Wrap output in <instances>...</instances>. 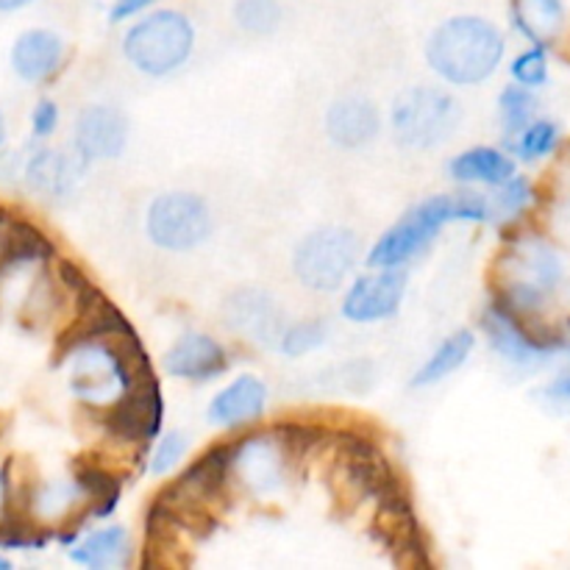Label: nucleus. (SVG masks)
<instances>
[{"instance_id": "15", "label": "nucleus", "mask_w": 570, "mask_h": 570, "mask_svg": "<svg viewBox=\"0 0 570 570\" xmlns=\"http://www.w3.org/2000/svg\"><path fill=\"white\" fill-rule=\"evenodd\" d=\"M83 165H87V161L70 159V156H65L61 150L39 148L37 154L28 156L22 178H26L28 189L42 195V198H65V195L76 187V178Z\"/></svg>"}, {"instance_id": "11", "label": "nucleus", "mask_w": 570, "mask_h": 570, "mask_svg": "<svg viewBox=\"0 0 570 570\" xmlns=\"http://www.w3.org/2000/svg\"><path fill=\"white\" fill-rule=\"evenodd\" d=\"M128 122L115 106H89L76 120V154L83 161L115 159L126 150Z\"/></svg>"}, {"instance_id": "32", "label": "nucleus", "mask_w": 570, "mask_h": 570, "mask_svg": "<svg viewBox=\"0 0 570 570\" xmlns=\"http://www.w3.org/2000/svg\"><path fill=\"white\" fill-rule=\"evenodd\" d=\"M159 0H115L109 9L111 22H126L134 20V17H142L145 11H150Z\"/></svg>"}, {"instance_id": "24", "label": "nucleus", "mask_w": 570, "mask_h": 570, "mask_svg": "<svg viewBox=\"0 0 570 570\" xmlns=\"http://www.w3.org/2000/svg\"><path fill=\"white\" fill-rule=\"evenodd\" d=\"M234 20L254 37H267L282 26L278 0H234Z\"/></svg>"}, {"instance_id": "10", "label": "nucleus", "mask_w": 570, "mask_h": 570, "mask_svg": "<svg viewBox=\"0 0 570 570\" xmlns=\"http://www.w3.org/2000/svg\"><path fill=\"white\" fill-rule=\"evenodd\" d=\"M406 293V273L401 267H379L351 284L343 301V317L351 323L387 321L399 312Z\"/></svg>"}, {"instance_id": "12", "label": "nucleus", "mask_w": 570, "mask_h": 570, "mask_svg": "<svg viewBox=\"0 0 570 570\" xmlns=\"http://www.w3.org/2000/svg\"><path fill=\"white\" fill-rule=\"evenodd\" d=\"M161 365L170 376L204 384L228 371V356L226 348L217 340H212L209 334L189 332L181 340H176V345L167 351Z\"/></svg>"}, {"instance_id": "17", "label": "nucleus", "mask_w": 570, "mask_h": 570, "mask_svg": "<svg viewBox=\"0 0 570 570\" xmlns=\"http://www.w3.org/2000/svg\"><path fill=\"white\" fill-rule=\"evenodd\" d=\"M568 20L566 0H512V22L532 45L549 48Z\"/></svg>"}, {"instance_id": "7", "label": "nucleus", "mask_w": 570, "mask_h": 570, "mask_svg": "<svg viewBox=\"0 0 570 570\" xmlns=\"http://www.w3.org/2000/svg\"><path fill=\"white\" fill-rule=\"evenodd\" d=\"M150 243L165 250H184L198 248L212 234V212L204 198L193 193H165L150 204L148 220Z\"/></svg>"}, {"instance_id": "35", "label": "nucleus", "mask_w": 570, "mask_h": 570, "mask_svg": "<svg viewBox=\"0 0 570 570\" xmlns=\"http://www.w3.org/2000/svg\"><path fill=\"white\" fill-rule=\"evenodd\" d=\"M562 340H566V345H568V351H570V317L566 321V326H562Z\"/></svg>"}, {"instance_id": "18", "label": "nucleus", "mask_w": 570, "mask_h": 570, "mask_svg": "<svg viewBox=\"0 0 570 570\" xmlns=\"http://www.w3.org/2000/svg\"><path fill=\"white\" fill-rule=\"evenodd\" d=\"M449 170L462 184H493V187H499L515 176V161L499 148H471L454 156Z\"/></svg>"}, {"instance_id": "29", "label": "nucleus", "mask_w": 570, "mask_h": 570, "mask_svg": "<svg viewBox=\"0 0 570 570\" xmlns=\"http://www.w3.org/2000/svg\"><path fill=\"white\" fill-rule=\"evenodd\" d=\"M184 454H187V438L178 432L165 434V438L156 443L154 454H150V473H154V476H165L167 471H173V468L184 460Z\"/></svg>"}, {"instance_id": "19", "label": "nucleus", "mask_w": 570, "mask_h": 570, "mask_svg": "<svg viewBox=\"0 0 570 570\" xmlns=\"http://www.w3.org/2000/svg\"><path fill=\"white\" fill-rule=\"evenodd\" d=\"M228 323L248 337L273 340V334L278 332V309L267 295L245 289L228 304Z\"/></svg>"}, {"instance_id": "21", "label": "nucleus", "mask_w": 570, "mask_h": 570, "mask_svg": "<svg viewBox=\"0 0 570 570\" xmlns=\"http://www.w3.org/2000/svg\"><path fill=\"white\" fill-rule=\"evenodd\" d=\"M128 532L122 527H106L83 538L76 549H70V560L87 568H115L126 562Z\"/></svg>"}, {"instance_id": "37", "label": "nucleus", "mask_w": 570, "mask_h": 570, "mask_svg": "<svg viewBox=\"0 0 570 570\" xmlns=\"http://www.w3.org/2000/svg\"><path fill=\"white\" fill-rule=\"evenodd\" d=\"M0 570H11V562L3 560V557H0Z\"/></svg>"}, {"instance_id": "36", "label": "nucleus", "mask_w": 570, "mask_h": 570, "mask_svg": "<svg viewBox=\"0 0 570 570\" xmlns=\"http://www.w3.org/2000/svg\"><path fill=\"white\" fill-rule=\"evenodd\" d=\"M6 142V120H3V111H0V148Z\"/></svg>"}, {"instance_id": "1", "label": "nucleus", "mask_w": 570, "mask_h": 570, "mask_svg": "<svg viewBox=\"0 0 570 570\" xmlns=\"http://www.w3.org/2000/svg\"><path fill=\"white\" fill-rule=\"evenodd\" d=\"M504 48L499 26L476 14H456L432 31L426 61L443 81L454 87H476L499 70Z\"/></svg>"}, {"instance_id": "30", "label": "nucleus", "mask_w": 570, "mask_h": 570, "mask_svg": "<svg viewBox=\"0 0 570 570\" xmlns=\"http://www.w3.org/2000/svg\"><path fill=\"white\" fill-rule=\"evenodd\" d=\"M56 126H59V106H56L50 98H42L31 111L33 137H39V139L50 137V134L56 131Z\"/></svg>"}, {"instance_id": "4", "label": "nucleus", "mask_w": 570, "mask_h": 570, "mask_svg": "<svg viewBox=\"0 0 570 570\" xmlns=\"http://www.w3.org/2000/svg\"><path fill=\"white\" fill-rule=\"evenodd\" d=\"M507 282L499 301L518 312L521 317H538L549 304V295L562 282V259L549 243L538 237H527L512 243L504 256Z\"/></svg>"}, {"instance_id": "2", "label": "nucleus", "mask_w": 570, "mask_h": 570, "mask_svg": "<svg viewBox=\"0 0 570 570\" xmlns=\"http://www.w3.org/2000/svg\"><path fill=\"white\" fill-rule=\"evenodd\" d=\"M493 217L490 200L476 193H456V195H438L423 204L412 206L395 226L379 237L367 254L371 267H404L412 256L421 254L434 234L454 220L484 223Z\"/></svg>"}, {"instance_id": "23", "label": "nucleus", "mask_w": 570, "mask_h": 570, "mask_svg": "<svg viewBox=\"0 0 570 570\" xmlns=\"http://www.w3.org/2000/svg\"><path fill=\"white\" fill-rule=\"evenodd\" d=\"M501 126H504L507 137H515L518 131L529 126L538 117V100H534L532 89L521 87V83H510L499 98Z\"/></svg>"}, {"instance_id": "22", "label": "nucleus", "mask_w": 570, "mask_h": 570, "mask_svg": "<svg viewBox=\"0 0 570 570\" xmlns=\"http://www.w3.org/2000/svg\"><path fill=\"white\" fill-rule=\"evenodd\" d=\"M560 126L554 120H540V117H534L523 131H518L510 139V148L515 150L518 159L532 165V161H540L554 154L557 145H560Z\"/></svg>"}, {"instance_id": "14", "label": "nucleus", "mask_w": 570, "mask_h": 570, "mask_svg": "<svg viewBox=\"0 0 570 570\" xmlns=\"http://www.w3.org/2000/svg\"><path fill=\"white\" fill-rule=\"evenodd\" d=\"M267 404V387L262 379L245 376L234 379L228 387H223L215 399L209 401V421L223 429H237L245 423L259 421Z\"/></svg>"}, {"instance_id": "33", "label": "nucleus", "mask_w": 570, "mask_h": 570, "mask_svg": "<svg viewBox=\"0 0 570 570\" xmlns=\"http://www.w3.org/2000/svg\"><path fill=\"white\" fill-rule=\"evenodd\" d=\"M20 170H26V165H20V156L0 150V181H14Z\"/></svg>"}, {"instance_id": "27", "label": "nucleus", "mask_w": 570, "mask_h": 570, "mask_svg": "<svg viewBox=\"0 0 570 570\" xmlns=\"http://www.w3.org/2000/svg\"><path fill=\"white\" fill-rule=\"evenodd\" d=\"M532 198H534L532 184H529L527 178L512 176L510 181L499 184V193L490 198V212L499 217H504V220L507 217H518L529 209Z\"/></svg>"}, {"instance_id": "31", "label": "nucleus", "mask_w": 570, "mask_h": 570, "mask_svg": "<svg viewBox=\"0 0 570 570\" xmlns=\"http://www.w3.org/2000/svg\"><path fill=\"white\" fill-rule=\"evenodd\" d=\"M543 395L554 410H562L566 415H570V367L568 371H562L560 376L551 379L549 387L543 390Z\"/></svg>"}, {"instance_id": "9", "label": "nucleus", "mask_w": 570, "mask_h": 570, "mask_svg": "<svg viewBox=\"0 0 570 570\" xmlns=\"http://www.w3.org/2000/svg\"><path fill=\"white\" fill-rule=\"evenodd\" d=\"M161 415H165V406H161L159 382H156V376H148L134 384L131 390H126L106 410L104 421L115 438L150 443L159 434Z\"/></svg>"}, {"instance_id": "6", "label": "nucleus", "mask_w": 570, "mask_h": 570, "mask_svg": "<svg viewBox=\"0 0 570 570\" xmlns=\"http://www.w3.org/2000/svg\"><path fill=\"white\" fill-rule=\"evenodd\" d=\"M360 239L351 228H321L304 237L295 248L293 267L301 284L317 293H332L354 271Z\"/></svg>"}, {"instance_id": "3", "label": "nucleus", "mask_w": 570, "mask_h": 570, "mask_svg": "<svg viewBox=\"0 0 570 570\" xmlns=\"http://www.w3.org/2000/svg\"><path fill=\"white\" fill-rule=\"evenodd\" d=\"M195 48V28L184 11L156 9L134 22L122 37L128 65L150 78H161L187 65Z\"/></svg>"}, {"instance_id": "25", "label": "nucleus", "mask_w": 570, "mask_h": 570, "mask_svg": "<svg viewBox=\"0 0 570 570\" xmlns=\"http://www.w3.org/2000/svg\"><path fill=\"white\" fill-rule=\"evenodd\" d=\"M78 490L87 493V499L95 504V515L104 518L115 510L117 499H120V484L109 476L106 471L95 465H78V476H76Z\"/></svg>"}, {"instance_id": "28", "label": "nucleus", "mask_w": 570, "mask_h": 570, "mask_svg": "<svg viewBox=\"0 0 570 570\" xmlns=\"http://www.w3.org/2000/svg\"><path fill=\"white\" fill-rule=\"evenodd\" d=\"M328 337V328L323 321H304L295 326L284 328L282 334V351L287 356H304L309 351L321 348Z\"/></svg>"}, {"instance_id": "16", "label": "nucleus", "mask_w": 570, "mask_h": 570, "mask_svg": "<svg viewBox=\"0 0 570 570\" xmlns=\"http://www.w3.org/2000/svg\"><path fill=\"white\" fill-rule=\"evenodd\" d=\"M326 131L340 148H362L379 134V111L365 98H343L326 115Z\"/></svg>"}, {"instance_id": "34", "label": "nucleus", "mask_w": 570, "mask_h": 570, "mask_svg": "<svg viewBox=\"0 0 570 570\" xmlns=\"http://www.w3.org/2000/svg\"><path fill=\"white\" fill-rule=\"evenodd\" d=\"M33 0H0V14H14V11L26 9Z\"/></svg>"}, {"instance_id": "26", "label": "nucleus", "mask_w": 570, "mask_h": 570, "mask_svg": "<svg viewBox=\"0 0 570 570\" xmlns=\"http://www.w3.org/2000/svg\"><path fill=\"white\" fill-rule=\"evenodd\" d=\"M515 83L529 89H540L549 81V50L546 45H529L523 53H518L510 65Z\"/></svg>"}, {"instance_id": "13", "label": "nucleus", "mask_w": 570, "mask_h": 570, "mask_svg": "<svg viewBox=\"0 0 570 570\" xmlns=\"http://www.w3.org/2000/svg\"><path fill=\"white\" fill-rule=\"evenodd\" d=\"M65 65V42L48 28L22 31L11 45V70L26 83H45Z\"/></svg>"}, {"instance_id": "5", "label": "nucleus", "mask_w": 570, "mask_h": 570, "mask_svg": "<svg viewBox=\"0 0 570 570\" xmlns=\"http://www.w3.org/2000/svg\"><path fill=\"white\" fill-rule=\"evenodd\" d=\"M456 100L438 87H415L393 106V131L404 148L429 150L445 142L456 126Z\"/></svg>"}, {"instance_id": "20", "label": "nucleus", "mask_w": 570, "mask_h": 570, "mask_svg": "<svg viewBox=\"0 0 570 570\" xmlns=\"http://www.w3.org/2000/svg\"><path fill=\"white\" fill-rule=\"evenodd\" d=\"M473 345H476V337H473L471 328H462V332L451 334V337L443 340V343L438 345V351L429 356L426 365L415 373L412 387H429V384L443 382L445 376L460 371L468 362V356L473 354Z\"/></svg>"}, {"instance_id": "8", "label": "nucleus", "mask_w": 570, "mask_h": 570, "mask_svg": "<svg viewBox=\"0 0 570 570\" xmlns=\"http://www.w3.org/2000/svg\"><path fill=\"white\" fill-rule=\"evenodd\" d=\"M484 334H488L495 354L521 367L546 365L557 354L568 351L562 334H546L540 328H532L527 317L512 312L501 301L490 304L484 312Z\"/></svg>"}]
</instances>
